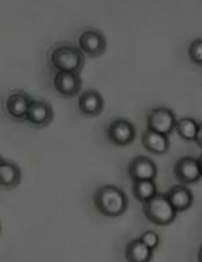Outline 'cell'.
<instances>
[{
  "mask_svg": "<svg viewBox=\"0 0 202 262\" xmlns=\"http://www.w3.org/2000/svg\"><path fill=\"white\" fill-rule=\"evenodd\" d=\"M79 48L86 57L96 58L103 56L107 50V38L100 30L89 29L80 35Z\"/></svg>",
  "mask_w": 202,
  "mask_h": 262,
  "instance_id": "obj_7",
  "label": "cell"
},
{
  "mask_svg": "<svg viewBox=\"0 0 202 262\" xmlns=\"http://www.w3.org/2000/svg\"><path fill=\"white\" fill-rule=\"evenodd\" d=\"M165 195L176 212H185L193 206V202H194L193 192L182 184L171 187Z\"/></svg>",
  "mask_w": 202,
  "mask_h": 262,
  "instance_id": "obj_12",
  "label": "cell"
},
{
  "mask_svg": "<svg viewBox=\"0 0 202 262\" xmlns=\"http://www.w3.org/2000/svg\"><path fill=\"white\" fill-rule=\"evenodd\" d=\"M198 128L199 123L193 118H181V119L176 120V134L187 142H195Z\"/></svg>",
  "mask_w": 202,
  "mask_h": 262,
  "instance_id": "obj_18",
  "label": "cell"
},
{
  "mask_svg": "<svg viewBox=\"0 0 202 262\" xmlns=\"http://www.w3.org/2000/svg\"><path fill=\"white\" fill-rule=\"evenodd\" d=\"M198 162H199V166H201V172H202V154H201V156H199Z\"/></svg>",
  "mask_w": 202,
  "mask_h": 262,
  "instance_id": "obj_23",
  "label": "cell"
},
{
  "mask_svg": "<svg viewBox=\"0 0 202 262\" xmlns=\"http://www.w3.org/2000/svg\"><path fill=\"white\" fill-rule=\"evenodd\" d=\"M195 143H197V146L202 150V122L199 123V128L198 133H197V138H195Z\"/></svg>",
  "mask_w": 202,
  "mask_h": 262,
  "instance_id": "obj_21",
  "label": "cell"
},
{
  "mask_svg": "<svg viewBox=\"0 0 202 262\" xmlns=\"http://www.w3.org/2000/svg\"><path fill=\"white\" fill-rule=\"evenodd\" d=\"M174 176L182 185L198 183L202 179L201 166L198 158L194 157H181L174 164Z\"/></svg>",
  "mask_w": 202,
  "mask_h": 262,
  "instance_id": "obj_6",
  "label": "cell"
},
{
  "mask_svg": "<svg viewBox=\"0 0 202 262\" xmlns=\"http://www.w3.org/2000/svg\"><path fill=\"white\" fill-rule=\"evenodd\" d=\"M146 122L148 130L157 131L161 134L170 135L172 131H175V114L167 107H158V108L150 110L147 114Z\"/></svg>",
  "mask_w": 202,
  "mask_h": 262,
  "instance_id": "obj_4",
  "label": "cell"
},
{
  "mask_svg": "<svg viewBox=\"0 0 202 262\" xmlns=\"http://www.w3.org/2000/svg\"><path fill=\"white\" fill-rule=\"evenodd\" d=\"M54 118V111L50 103L45 100H35L33 99L29 111H27L24 122L35 128H43L49 126Z\"/></svg>",
  "mask_w": 202,
  "mask_h": 262,
  "instance_id": "obj_9",
  "label": "cell"
},
{
  "mask_svg": "<svg viewBox=\"0 0 202 262\" xmlns=\"http://www.w3.org/2000/svg\"><path fill=\"white\" fill-rule=\"evenodd\" d=\"M143 213L150 223L155 226H168L175 221L176 211L172 208L166 195H157L143 203Z\"/></svg>",
  "mask_w": 202,
  "mask_h": 262,
  "instance_id": "obj_3",
  "label": "cell"
},
{
  "mask_svg": "<svg viewBox=\"0 0 202 262\" xmlns=\"http://www.w3.org/2000/svg\"><path fill=\"white\" fill-rule=\"evenodd\" d=\"M85 54L79 46L70 42H61L53 46L49 53V62L57 72L81 73L85 67Z\"/></svg>",
  "mask_w": 202,
  "mask_h": 262,
  "instance_id": "obj_2",
  "label": "cell"
},
{
  "mask_svg": "<svg viewBox=\"0 0 202 262\" xmlns=\"http://www.w3.org/2000/svg\"><path fill=\"white\" fill-rule=\"evenodd\" d=\"M139 239L142 241L143 244L146 245L147 247H150L151 250H155V249L159 246V239H161V238H159V235H158L157 232L148 230V231L143 232Z\"/></svg>",
  "mask_w": 202,
  "mask_h": 262,
  "instance_id": "obj_20",
  "label": "cell"
},
{
  "mask_svg": "<svg viewBox=\"0 0 202 262\" xmlns=\"http://www.w3.org/2000/svg\"><path fill=\"white\" fill-rule=\"evenodd\" d=\"M96 210L107 217L121 216L128 207L127 195L116 185L105 184L96 189L93 195Z\"/></svg>",
  "mask_w": 202,
  "mask_h": 262,
  "instance_id": "obj_1",
  "label": "cell"
},
{
  "mask_svg": "<svg viewBox=\"0 0 202 262\" xmlns=\"http://www.w3.org/2000/svg\"><path fill=\"white\" fill-rule=\"evenodd\" d=\"M79 110L86 116H97L104 110L103 95L96 90L84 91L79 98Z\"/></svg>",
  "mask_w": 202,
  "mask_h": 262,
  "instance_id": "obj_13",
  "label": "cell"
},
{
  "mask_svg": "<svg viewBox=\"0 0 202 262\" xmlns=\"http://www.w3.org/2000/svg\"><path fill=\"white\" fill-rule=\"evenodd\" d=\"M158 193V187L155 180L132 181V195L140 203H146Z\"/></svg>",
  "mask_w": 202,
  "mask_h": 262,
  "instance_id": "obj_17",
  "label": "cell"
},
{
  "mask_svg": "<svg viewBox=\"0 0 202 262\" xmlns=\"http://www.w3.org/2000/svg\"><path fill=\"white\" fill-rule=\"evenodd\" d=\"M197 258H198V262H202V246L199 247V250H198V255H197Z\"/></svg>",
  "mask_w": 202,
  "mask_h": 262,
  "instance_id": "obj_22",
  "label": "cell"
},
{
  "mask_svg": "<svg viewBox=\"0 0 202 262\" xmlns=\"http://www.w3.org/2000/svg\"><path fill=\"white\" fill-rule=\"evenodd\" d=\"M22 181V170L15 162L0 160V185L3 189H14Z\"/></svg>",
  "mask_w": 202,
  "mask_h": 262,
  "instance_id": "obj_15",
  "label": "cell"
},
{
  "mask_svg": "<svg viewBox=\"0 0 202 262\" xmlns=\"http://www.w3.org/2000/svg\"><path fill=\"white\" fill-rule=\"evenodd\" d=\"M127 172L132 181L155 180L158 176V166L150 157L136 156L128 164Z\"/></svg>",
  "mask_w": 202,
  "mask_h": 262,
  "instance_id": "obj_8",
  "label": "cell"
},
{
  "mask_svg": "<svg viewBox=\"0 0 202 262\" xmlns=\"http://www.w3.org/2000/svg\"><path fill=\"white\" fill-rule=\"evenodd\" d=\"M33 99L29 96L24 92H14L7 98L6 100V110H7V114L11 116L12 119L22 120L26 119L27 111H29V107H30Z\"/></svg>",
  "mask_w": 202,
  "mask_h": 262,
  "instance_id": "obj_11",
  "label": "cell"
},
{
  "mask_svg": "<svg viewBox=\"0 0 202 262\" xmlns=\"http://www.w3.org/2000/svg\"><path fill=\"white\" fill-rule=\"evenodd\" d=\"M154 250L147 247L140 239H134L125 247V259L127 262H150Z\"/></svg>",
  "mask_w": 202,
  "mask_h": 262,
  "instance_id": "obj_16",
  "label": "cell"
},
{
  "mask_svg": "<svg viewBox=\"0 0 202 262\" xmlns=\"http://www.w3.org/2000/svg\"><path fill=\"white\" fill-rule=\"evenodd\" d=\"M53 85L61 96L64 98H74L81 92L83 88V80L79 73L73 72H57Z\"/></svg>",
  "mask_w": 202,
  "mask_h": 262,
  "instance_id": "obj_10",
  "label": "cell"
},
{
  "mask_svg": "<svg viewBox=\"0 0 202 262\" xmlns=\"http://www.w3.org/2000/svg\"><path fill=\"white\" fill-rule=\"evenodd\" d=\"M107 137L115 146H128L135 141L136 127L132 122L123 118L113 119L107 128Z\"/></svg>",
  "mask_w": 202,
  "mask_h": 262,
  "instance_id": "obj_5",
  "label": "cell"
},
{
  "mask_svg": "<svg viewBox=\"0 0 202 262\" xmlns=\"http://www.w3.org/2000/svg\"><path fill=\"white\" fill-rule=\"evenodd\" d=\"M189 57L197 65H202V39H195L189 46Z\"/></svg>",
  "mask_w": 202,
  "mask_h": 262,
  "instance_id": "obj_19",
  "label": "cell"
},
{
  "mask_svg": "<svg viewBox=\"0 0 202 262\" xmlns=\"http://www.w3.org/2000/svg\"><path fill=\"white\" fill-rule=\"evenodd\" d=\"M142 145L148 153L163 156L170 150V139L168 135L146 128L142 135Z\"/></svg>",
  "mask_w": 202,
  "mask_h": 262,
  "instance_id": "obj_14",
  "label": "cell"
}]
</instances>
